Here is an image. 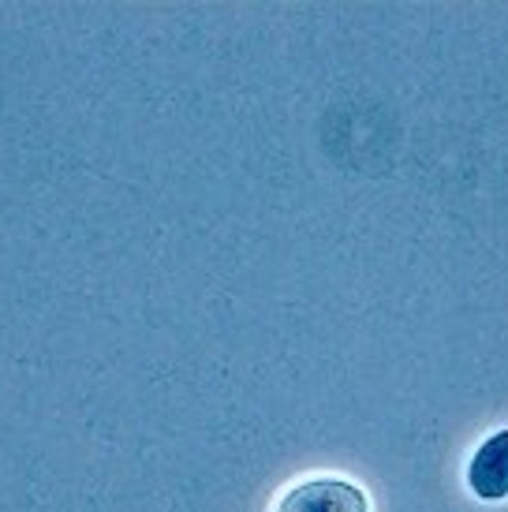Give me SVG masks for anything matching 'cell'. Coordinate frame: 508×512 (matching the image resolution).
I'll use <instances>...</instances> for the list:
<instances>
[{
	"label": "cell",
	"instance_id": "cell-2",
	"mask_svg": "<svg viewBox=\"0 0 508 512\" xmlns=\"http://www.w3.org/2000/svg\"><path fill=\"white\" fill-rule=\"evenodd\" d=\"M467 486L479 501H505L508 498V430H497L475 449L467 464Z\"/></svg>",
	"mask_w": 508,
	"mask_h": 512
},
{
	"label": "cell",
	"instance_id": "cell-1",
	"mask_svg": "<svg viewBox=\"0 0 508 512\" xmlns=\"http://www.w3.org/2000/svg\"><path fill=\"white\" fill-rule=\"evenodd\" d=\"M273 512H370L367 494L348 479L318 475L284 490Z\"/></svg>",
	"mask_w": 508,
	"mask_h": 512
}]
</instances>
